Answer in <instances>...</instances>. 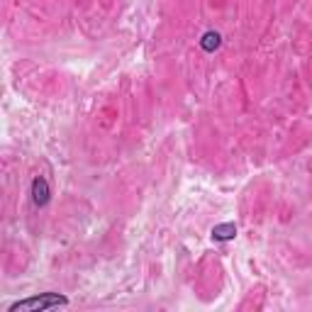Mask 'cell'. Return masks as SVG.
Returning <instances> with one entry per match:
<instances>
[{"label":"cell","instance_id":"obj_1","mask_svg":"<svg viewBox=\"0 0 312 312\" xmlns=\"http://www.w3.org/2000/svg\"><path fill=\"white\" fill-rule=\"evenodd\" d=\"M64 295H56V293H46L42 298H30V300H20L10 305V312L15 310H46V307H56V305H66Z\"/></svg>","mask_w":312,"mask_h":312},{"label":"cell","instance_id":"obj_2","mask_svg":"<svg viewBox=\"0 0 312 312\" xmlns=\"http://www.w3.org/2000/svg\"><path fill=\"white\" fill-rule=\"evenodd\" d=\"M32 195H34V202H37L39 207L49 202V186H46L44 178H34V183H32Z\"/></svg>","mask_w":312,"mask_h":312},{"label":"cell","instance_id":"obj_3","mask_svg":"<svg viewBox=\"0 0 312 312\" xmlns=\"http://www.w3.org/2000/svg\"><path fill=\"white\" fill-rule=\"evenodd\" d=\"M234 234H237V227H234V224H220V227H215V229H212V237H215V239H220V242L232 239Z\"/></svg>","mask_w":312,"mask_h":312},{"label":"cell","instance_id":"obj_4","mask_svg":"<svg viewBox=\"0 0 312 312\" xmlns=\"http://www.w3.org/2000/svg\"><path fill=\"white\" fill-rule=\"evenodd\" d=\"M200 44H202V49H205V51H215V49L220 46V34H217V32H207L205 37H202Z\"/></svg>","mask_w":312,"mask_h":312}]
</instances>
